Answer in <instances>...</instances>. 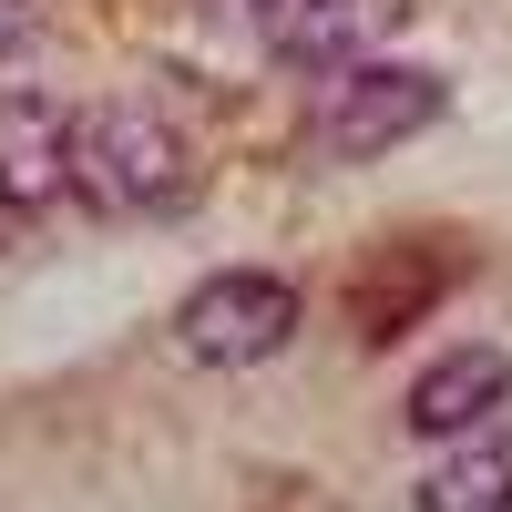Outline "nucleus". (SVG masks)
I'll return each mask as SVG.
<instances>
[{"label": "nucleus", "mask_w": 512, "mask_h": 512, "mask_svg": "<svg viewBox=\"0 0 512 512\" xmlns=\"http://www.w3.org/2000/svg\"><path fill=\"white\" fill-rule=\"evenodd\" d=\"M420 512H512V431H461L420 482Z\"/></svg>", "instance_id": "7"}, {"label": "nucleus", "mask_w": 512, "mask_h": 512, "mask_svg": "<svg viewBox=\"0 0 512 512\" xmlns=\"http://www.w3.org/2000/svg\"><path fill=\"white\" fill-rule=\"evenodd\" d=\"M72 195H93V216H175L195 195V154H185L175 123H154L144 103H113V113L82 123Z\"/></svg>", "instance_id": "1"}, {"label": "nucleus", "mask_w": 512, "mask_h": 512, "mask_svg": "<svg viewBox=\"0 0 512 512\" xmlns=\"http://www.w3.org/2000/svg\"><path fill=\"white\" fill-rule=\"evenodd\" d=\"M72 164H82V123L52 93L0 103V205H11V216H52L72 195Z\"/></svg>", "instance_id": "4"}, {"label": "nucleus", "mask_w": 512, "mask_h": 512, "mask_svg": "<svg viewBox=\"0 0 512 512\" xmlns=\"http://www.w3.org/2000/svg\"><path fill=\"white\" fill-rule=\"evenodd\" d=\"M431 113H441V82H431V72H410V62H349V72L308 103V154H328V164L400 154Z\"/></svg>", "instance_id": "3"}, {"label": "nucleus", "mask_w": 512, "mask_h": 512, "mask_svg": "<svg viewBox=\"0 0 512 512\" xmlns=\"http://www.w3.org/2000/svg\"><path fill=\"white\" fill-rule=\"evenodd\" d=\"M400 11L410 0H308L287 31H267V52L287 72H349V62H369V41L400 31Z\"/></svg>", "instance_id": "6"}, {"label": "nucleus", "mask_w": 512, "mask_h": 512, "mask_svg": "<svg viewBox=\"0 0 512 512\" xmlns=\"http://www.w3.org/2000/svg\"><path fill=\"white\" fill-rule=\"evenodd\" d=\"M236 11H246V21H256V31H287V21H297V11H308V0H236Z\"/></svg>", "instance_id": "9"}, {"label": "nucleus", "mask_w": 512, "mask_h": 512, "mask_svg": "<svg viewBox=\"0 0 512 512\" xmlns=\"http://www.w3.org/2000/svg\"><path fill=\"white\" fill-rule=\"evenodd\" d=\"M502 400H512V359L472 338V349H441L431 369L410 379V431L420 441H461V431H482Z\"/></svg>", "instance_id": "5"}, {"label": "nucleus", "mask_w": 512, "mask_h": 512, "mask_svg": "<svg viewBox=\"0 0 512 512\" xmlns=\"http://www.w3.org/2000/svg\"><path fill=\"white\" fill-rule=\"evenodd\" d=\"M287 338H297V287L277 267H216L175 308V349L195 369H267Z\"/></svg>", "instance_id": "2"}, {"label": "nucleus", "mask_w": 512, "mask_h": 512, "mask_svg": "<svg viewBox=\"0 0 512 512\" xmlns=\"http://www.w3.org/2000/svg\"><path fill=\"white\" fill-rule=\"evenodd\" d=\"M41 41V0H0V62H21Z\"/></svg>", "instance_id": "8"}]
</instances>
